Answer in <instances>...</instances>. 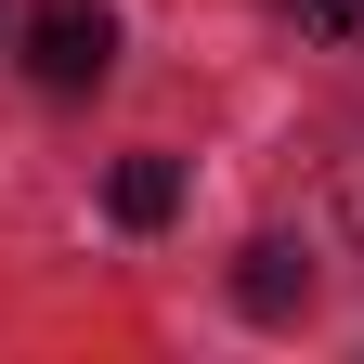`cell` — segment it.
Returning <instances> with one entry per match:
<instances>
[{
  "mask_svg": "<svg viewBox=\"0 0 364 364\" xmlns=\"http://www.w3.org/2000/svg\"><path fill=\"white\" fill-rule=\"evenodd\" d=\"M299 26H326V39H364V0H299Z\"/></svg>",
  "mask_w": 364,
  "mask_h": 364,
  "instance_id": "277c9868",
  "label": "cell"
},
{
  "mask_svg": "<svg viewBox=\"0 0 364 364\" xmlns=\"http://www.w3.org/2000/svg\"><path fill=\"white\" fill-rule=\"evenodd\" d=\"M105 196H117V221H130V235H156V221L182 208V169H169V156H117V182H105Z\"/></svg>",
  "mask_w": 364,
  "mask_h": 364,
  "instance_id": "3957f363",
  "label": "cell"
},
{
  "mask_svg": "<svg viewBox=\"0 0 364 364\" xmlns=\"http://www.w3.org/2000/svg\"><path fill=\"white\" fill-rule=\"evenodd\" d=\"M105 65H117V14L105 0H39L26 14V78L39 91H91Z\"/></svg>",
  "mask_w": 364,
  "mask_h": 364,
  "instance_id": "6da1fadb",
  "label": "cell"
},
{
  "mask_svg": "<svg viewBox=\"0 0 364 364\" xmlns=\"http://www.w3.org/2000/svg\"><path fill=\"white\" fill-rule=\"evenodd\" d=\"M235 299L260 312V326H287V312L312 299V273H299V247H247V260H235Z\"/></svg>",
  "mask_w": 364,
  "mask_h": 364,
  "instance_id": "7a4b0ae2",
  "label": "cell"
},
{
  "mask_svg": "<svg viewBox=\"0 0 364 364\" xmlns=\"http://www.w3.org/2000/svg\"><path fill=\"white\" fill-rule=\"evenodd\" d=\"M351 221H364V156H351Z\"/></svg>",
  "mask_w": 364,
  "mask_h": 364,
  "instance_id": "5b68a950",
  "label": "cell"
}]
</instances>
